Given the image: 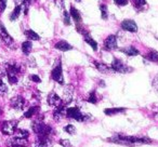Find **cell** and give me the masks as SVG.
I'll list each match as a JSON object with an SVG mask.
<instances>
[{"mask_svg": "<svg viewBox=\"0 0 158 147\" xmlns=\"http://www.w3.org/2000/svg\"><path fill=\"white\" fill-rule=\"evenodd\" d=\"M106 141L114 144L123 145V146H136V145H146L153 143V140L145 135H125V134L117 133Z\"/></svg>", "mask_w": 158, "mask_h": 147, "instance_id": "6da1fadb", "label": "cell"}, {"mask_svg": "<svg viewBox=\"0 0 158 147\" xmlns=\"http://www.w3.org/2000/svg\"><path fill=\"white\" fill-rule=\"evenodd\" d=\"M31 129L37 136H50L53 132V129L49 125L42 121V119H36L31 123Z\"/></svg>", "mask_w": 158, "mask_h": 147, "instance_id": "7a4b0ae2", "label": "cell"}, {"mask_svg": "<svg viewBox=\"0 0 158 147\" xmlns=\"http://www.w3.org/2000/svg\"><path fill=\"white\" fill-rule=\"evenodd\" d=\"M65 117H67L68 119H74V120L78 121V122H86V121L91 120V118H92L91 115L81 112V110L79 109V107H77V106L66 108Z\"/></svg>", "mask_w": 158, "mask_h": 147, "instance_id": "3957f363", "label": "cell"}, {"mask_svg": "<svg viewBox=\"0 0 158 147\" xmlns=\"http://www.w3.org/2000/svg\"><path fill=\"white\" fill-rule=\"evenodd\" d=\"M110 68L114 72H119V74H130L133 71V68L128 66L121 59H116V57L113 59L112 64H110Z\"/></svg>", "mask_w": 158, "mask_h": 147, "instance_id": "277c9868", "label": "cell"}, {"mask_svg": "<svg viewBox=\"0 0 158 147\" xmlns=\"http://www.w3.org/2000/svg\"><path fill=\"white\" fill-rule=\"evenodd\" d=\"M51 78L57 82L59 84H64V77H63V68H62V62L61 59H59L56 65L53 67L51 71Z\"/></svg>", "mask_w": 158, "mask_h": 147, "instance_id": "5b68a950", "label": "cell"}, {"mask_svg": "<svg viewBox=\"0 0 158 147\" xmlns=\"http://www.w3.org/2000/svg\"><path fill=\"white\" fill-rule=\"evenodd\" d=\"M18 123L19 121L16 120H10V121H5L1 125V132L5 135H13L15 133L16 129H18Z\"/></svg>", "mask_w": 158, "mask_h": 147, "instance_id": "8992f818", "label": "cell"}, {"mask_svg": "<svg viewBox=\"0 0 158 147\" xmlns=\"http://www.w3.org/2000/svg\"><path fill=\"white\" fill-rule=\"evenodd\" d=\"M7 147H27L28 146V140L27 138H20L13 136L7 141Z\"/></svg>", "mask_w": 158, "mask_h": 147, "instance_id": "52a82bcc", "label": "cell"}, {"mask_svg": "<svg viewBox=\"0 0 158 147\" xmlns=\"http://www.w3.org/2000/svg\"><path fill=\"white\" fill-rule=\"evenodd\" d=\"M0 38H1V40H2L8 47H12L14 44L13 38L10 36V34L7 31L6 27L3 26V24L1 22H0Z\"/></svg>", "mask_w": 158, "mask_h": 147, "instance_id": "ba28073f", "label": "cell"}, {"mask_svg": "<svg viewBox=\"0 0 158 147\" xmlns=\"http://www.w3.org/2000/svg\"><path fill=\"white\" fill-rule=\"evenodd\" d=\"M25 104H26V101L23 96L21 95H16V96L12 97L11 101H10V105L13 109L15 110H23L25 107Z\"/></svg>", "mask_w": 158, "mask_h": 147, "instance_id": "9c48e42d", "label": "cell"}, {"mask_svg": "<svg viewBox=\"0 0 158 147\" xmlns=\"http://www.w3.org/2000/svg\"><path fill=\"white\" fill-rule=\"evenodd\" d=\"M104 49L107 51H114L117 49V36L110 35L104 40Z\"/></svg>", "mask_w": 158, "mask_h": 147, "instance_id": "30bf717a", "label": "cell"}, {"mask_svg": "<svg viewBox=\"0 0 158 147\" xmlns=\"http://www.w3.org/2000/svg\"><path fill=\"white\" fill-rule=\"evenodd\" d=\"M120 27L129 33H136L138 31V25L133 20H125L121 22Z\"/></svg>", "mask_w": 158, "mask_h": 147, "instance_id": "8fae6325", "label": "cell"}, {"mask_svg": "<svg viewBox=\"0 0 158 147\" xmlns=\"http://www.w3.org/2000/svg\"><path fill=\"white\" fill-rule=\"evenodd\" d=\"M66 104L62 103L61 105L56 106L54 109V112H53V119H54L55 121H60L63 117L66 116Z\"/></svg>", "mask_w": 158, "mask_h": 147, "instance_id": "7c38bea8", "label": "cell"}, {"mask_svg": "<svg viewBox=\"0 0 158 147\" xmlns=\"http://www.w3.org/2000/svg\"><path fill=\"white\" fill-rule=\"evenodd\" d=\"M53 142L50 136H37L35 147H52Z\"/></svg>", "mask_w": 158, "mask_h": 147, "instance_id": "4fadbf2b", "label": "cell"}, {"mask_svg": "<svg viewBox=\"0 0 158 147\" xmlns=\"http://www.w3.org/2000/svg\"><path fill=\"white\" fill-rule=\"evenodd\" d=\"M47 102H48L49 105L52 106V107H56V106L61 105V104L63 103V102H62V100H61V97H60L55 92H50V93H49L48 97H47Z\"/></svg>", "mask_w": 158, "mask_h": 147, "instance_id": "5bb4252c", "label": "cell"}, {"mask_svg": "<svg viewBox=\"0 0 158 147\" xmlns=\"http://www.w3.org/2000/svg\"><path fill=\"white\" fill-rule=\"evenodd\" d=\"M73 95H74V87L72 86H66L63 90V100L64 104H69L73 100Z\"/></svg>", "mask_w": 158, "mask_h": 147, "instance_id": "9a60e30c", "label": "cell"}, {"mask_svg": "<svg viewBox=\"0 0 158 147\" xmlns=\"http://www.w3.org/2000/svg\"><path fill=\"white\" fill-rule=\"evenodd\" d=\"M54 48L56 49V50L62 51V52H67V51L73 50V46L68 43L67 41H65V40H60V41H57L56 43L54 44Z\"/></svg>", "mask_w": 158, "mask_h": 147, "instance_id": "2e32d148", "label": "cell"}, {"mask_svg": "<svg viewBox=\"0 0 158 147\" xmlns=\"http://www.w3.org/2000/svg\"><path fill=\"white\" fill-rule=\"evenodd\" d=\"M69 15H70V18H73V20L75 21V23H76V24H79V23H81V22H82L81 14H80V12H79L78 10H77L76 8H75L73 5L70 6Z\"/></svg>", "mask_w": 158, "mask_h": 147, "instance_id": "e0dca14e", "label": "cell"}, {"mask_svg": "<svg viewBox=\"0 0 158 147\" xmlns=\"http://www.w3.org/2000/svg\"><path fill=\"white\" fill-rule=\"evenodd\" d=\"M94 66L100 72H102V74H110V72L113 71L110 65H107V64H105V63H102V62L94 61Z\"/></svg>", "mask_w": 158, "mask_h": 147, "instance_id": "ac0fdd59", "label": "cell"}, {"mask_svg": "<svg viewBox=\"0 0 158 147\" xmlns=\"http://www.w3.org/2000/svg\"><path fill=\"white\" fill-rule=\"evenodd\" d=\"M119 51H121L123 53H125V54L128 55V56H138V55H140V51H139L138 49L133 46L121 48V49H119Z\"/></svg>", "mask_w": 158, "mask_h": 147, "instance_id": "d6986e66", "label": "cell"}, {"mask_svg": "<svg viewBox=\"0 0 158 147\" xmlns=\"http://www.w3.org/2000/svg\"><path fill=\"white\" fill-rule=\"evenodd\" d=\"M126 108L123 107H113V108H105L104 109V114L106 116H115V115H119L123 114V112H126Z\"/></svg>", "mask_w": 158, "mask_h": 147, "instance_id": "ffe728a7", "label": "cell"}, {"mask_svg": "<svg viewBox=\"0 0 158 147\" xmlns=\"http://www.w3.org/2000/svg\"><path fill=\"white\" fill-rule=\"evenodd\" d=\"M145 59L149 62H153V63H158V51L156 50H149L148 52L145 54Z\"/></svg>", "mask_w": 158, "mask_h": 147, "instance_id": "44dd1931", "label": "cell"}, {"mask_svg": "<svg viewBox=\"0 0 158 147\" xmlns=\"http://www.w3.org/2000/svg\"><path fill=\"white\" fill-rule=\"evenodd\" d=\"M38 112H39V107H38V106H31V107H29L28 109L24 112V117L27 119H31V118H33L34 116H36Z\"/></svg>", "mask_w": 158, "mask_h": 147, "instance_id": "7402d4cb", "label": "cell"}, {"mask_svg": "<svg viewBox=\"0 0 158 147\" xmlns=\"http://www.w3.org/2000/svg\"><path fill=\"white\" fill-rule=\"evenodd\" d=\"M24 35L27 37V39L31 40V41H38V40H40V36L38 35L37 33H35L34 31H31V29H26V31H24Z\"/></svg>", "mask_w": 158, "mask_h": 147, "instance_id": "603a6c76", "label": "cell"}, {"mask_svg": "<svg viewBox=\"0 0 158 147\" xmlns=\"http://www.w3.org/2000/svg\"><path fill=\"white\" fill-rule=\"evenodd\" d=\"M84 39H85V41H86L87 43H88L89 46H90L91 48L93 49V51H98V42L95 41V40L93 39L92 37H91L90 34H88V35L84 36Z\"/></svg>", "mask_w": 158, "mask_h": 147, "instance_id": "cb8c5ba5", "label": "cell"}, {"mask_svg": "<svg viewBox=\"0 0 158 147\" xmlns=\"http://www.w3.org/2000/svg\"><path fill=\"white\" fill-rule=\"evenodd\" d=\"M31 49H33V43L31 40H27L22 43V52L25 55H29V53L31 52Z\"/></svg>", "mask_w": 158, "mask_h": 147, "instance_id": "d4e9b609", "label": "cell"}, {"mask_svg": "<svg viewBox=\"0 0 158 147\" xmlns=\"http://www.w3.org/2000/svg\"><path fill=\"white\" fill-rule=\"evenodd\" d=\"M21 11H22L21 5H18L15 8H14V10L12 11V13L10 14V21H15V20H18L19 16H20V14H21Z\"/></svg>", "mask_w": 158, "mask_h": 147, "instance_id": "484cf974", "label": "cell"}, {"mask_svg": "<svg viewBox=\"0 0 158 147\" xmlns=\"http://www.w3.org/2000/svg\"><path fill=\"white\" fill-rule=\"evenodd\" d=\"M14 136L20 137V138H28L29 132L27 131V130H24V129H16L15 133H14Z\"/></svg>", "mask_w": 158, "mask_h": 147, "instance_id": "4316f807", "label": "cell"}, {"mask_svg": "<svg viewBox=\"0 0 158 147\" xmlns=\"http://www.w3.org/2000/svg\"><path fill=\"white\" fill-rule=\"evenodd\" d=\"M87 102L90 104H97L98 103V95H97V91L92 90L88 95V99H87Z\"/></svg>", "mask_w": 158, "mask_h": 147, "instance_id": "83f0119b", "label": "cell"}, {"mask_svg": "<svg viewBox=\"0 0 158 147\" xmlns=\"http://www.w3.org/2000/svg\"><path fill=\"white\" fill-rule=\"evenodd\" d=\"M31 2V0H22V2H21V8H22V11H23V13H24L25 15L28 13Z\"/></svg>", "mask_w": 158, "mask_h": 147, "instance_id": "f1b7e54d", "label": "cell"}, {"mask_svg": "<svg viewBox=\"0 0 158 147\" xmlns=\"http://www.w3.org/2000/svg\"><path fill=\"white\" fill-rule=\"evenodd\" d=\"M6 75H7V77H8V81H9L11 84H18V81H19L18 75H15V74H11V72H6Z\"/></svg>", "mask_w": 158, "mask_h": 147, "instance_id": "f546056e", "label": "cell"}, {"mask_svg": "<svg viewBox=\"0 0 158 147\" xmlns=\"http://www.w3.org/2000/svg\"><path fill=\"white\" fill-rule=\"evenodd\" d=\"M100 10H101V16L103 20H107L108 18V9H107V6L106 5H103L102 3L100 6Z\"/></svg>", "mask_w": 158, "mask_h": 147, "instance_id": "4dcf8cb0", "label": "cell"}, {"mask_svg": "<svg viewBox=\"0 0 158 147\" xmlns=\"http://www.w3.org/2000/svg\"><path fill=\"white\" fill-rule=\"evenodd\" d=\"M63 130L66 132V133L69 134V135H74V134H76V132H77V130H76V128H75V125H65V127L63 128Z\"/></svg>", "mask_w": 158, "mask_h": 147, "instance_id": "1f68e13d", "label": "cell"}, {"mask_svg": "<svg viewBox=\"0 0 158 147\" xmlns=\"http://www.w3.org/2000/svg\"><path fill=\"white\" fill-rule=\"evenodd\" d=\"M62 13H63V22L65 25H70V15L69 13H68L67 11H66L65 9L62 10Z\"/></svg>", "mask_w": 158, "mask_h": 147, "instance_id": "d6a6232c", "label": "cell"}, {"mask_svg": "<svg viewBox=\"0 0 158 147\" xmlns=\"http://www.w3.org/2000/svg\"><path fill=\"white\" fill-rule=\"evenodd\" d=\"M8 92V87L7 84H5V82L2 81V79L0 78V96H3V95H6Z\"/></svg>", "mask_w": 158, "mask_h": 147, "instance_id": "836d02e7", "label": "cell"}, {"mask_svg": "<svg viewBox=\"0 0 158 147\" xmlns=\"http://www.w3.org/2000/svg\"><path fill=\"white\" fill-rule=\"evenodd\" d=\"M145 5H146V0H133V6L138 10H141Z\"/></svg>", "mask_w": 158, "mask_h": 147, "instance_id": "e575fe53", "label": "cell"}, {"mask_svg": "<svg viewBox=\"0 0 158 147\" xmlns=\"http://www.w3.org/2000/svg\"><path fill=\"white\" fill-rule=\"evenodd\" d=\"M59 144L61 145L62 147H73L70 141L66 140V138H61V140L59 141Z\"/></svg>", "mask_w": 158, "mask_h": 147, "instance_id": "d590c367", "label": "cell"}, {"mask_svg": "<svg viewBox=\"0 0 158 147\" xmlns=\"http://www.w3.org/2000/svg\"><path fill=\"white\" fill-rule=\"evenodd\" d=\"M115 5L119 6V7H123V6H127L129 3V0H114Z\"/></svg>", "mask_w": 158, "mask_h": 147, "instance_id": "8d00e7d4", "label": "cell"}, {"mask_svg": "<svg viewBox=\"0 0 158 147\" xmlns=\"http://www.w3.org/2000/svg\"><path fill=\"white\" fill-rule=\"evenodd\" d=\"M152 84H153V89L156 91V92L158 93V74L154 77L153 79V82H152Z\"/></svg>", "mask_w": 158, "mask_h": 147, "instance_id": "74e56055", "label": "cell"}, {"mask_svg": "<svg viewBox=\"0 0 158 147\" xmlns=\"http://www.w3.org/2000/svg\"><path fill=\"white\" fill-rule=\"evenodd\" d=\"M7 1L8 0H0V13H2L7 8Z\"/></svg>", "mask_w": 158, "mask_h": 147, "instance_id": "f35d334b", "label": "cell"}, {"mask_svg": "<svg viewBox=\"0 0 158 147\" xmlns=\"http://www.w3.org/2000/svg\"><path fill=\"white\" fill-rule=\"evenodd\" d=\"M29 79H31V81L36 82V84H40V82H41V79H40V77L38 75H31L29 76Z\"/></svg>", "mask_w": 158, "mask_h": 147, "instance_id": "ab89813d", "label": "cell"}, {"mask_svg": "<svg viewBox=\"0 0 158 147\" xmlns=\"http://www.w3.org/2000/svg\"><path fill=\"white\" fill-rule=\"evenodd\" d=\"M28 65L31 66V67H36L37 66V64H36V61L34 57H31V59H28Z\"/></svg>", "mask_w": 158, "mask_h": 147, "instance_id": "60d3db41", "label": "cell"}, {"mask_svg": "<svg viewBox=\"0 0 158 147\" xmlns=\"http://www.w3.org/2000/svg\"><path fill=\"white\" fill-rule=\"evenodd\" d=\"M100 86H101L102 88H104V87H105V84H104V81H100Z\"/></svg>", "mask_w": 158, "mask_h": 147, "instance_id": "b9f144b4", "label": "cell"}, {"mask_svg": "<svg viewBox=\"0 0 158 147\" xmlns=\"http://www.w3.org/2000/svg\"><path fill=\"white\" fill-rule=\"evenodd\" d=\"M76 1H78V2H79V1H81V0H76Z\"/></svg>", "mask_w": 158, "mask_h": 147, "instance_id": "7bdbcfd3", "label": "cell"}]
</instances>
